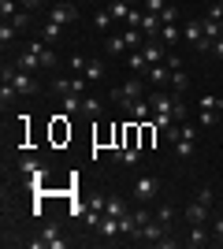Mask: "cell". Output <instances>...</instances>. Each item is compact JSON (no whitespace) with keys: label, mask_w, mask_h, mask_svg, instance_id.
I'll return each mask as SVG.
<instances>
[{"label":"cell","mask_w":223,"mask_h":249,"mask_svg":"<svg viewBox=\"0 0 223 249\" xmlns=\"http://www.w3.org/2000/svg\"><path fill=\"white\" fill-rule=\"evenodd\" d=\"M0 78L15 86V93H19V97H34L37 89H41L37 78H34V71H19L15 63H4V67H0Z\"/></svg>","instance_id":"1"},{"label":"cell","mask_w":223,"mask_h":249,"mask_svg":"<svg viewBox=\"0 0 223 249\" xmlns=\"http://www.w3.org/2000/svg\"><path fill=\"white\" fill-rule=\"evenodd\" d=\"M208 208H212V186H201V194L186 205V223H208Z\"/></svg>","instance_id":"2"},{"label":"cell","mask_w":223,"mask_h":249,"mask_svg":"<svg viewBox=\"0 0 223 249\" xmlns=\"http://www.w3.org/2000/svg\"><path fill=\"white\" fill-rule=\"evenodd\" d=\"M182 37H186L197 52H212V45H216V41H208V37H205V19H186Z\"/></svg>","instance_id":"3"},{"label":"cell","mask_w":223,"mask_h":249,"mask_svg":"<svg viewBox=\"0 0 223 249\" xmlns=\"http://www.w3.org/2000/svg\"><path fill=\"white\" fill-rule=\"evenodd\" d=\"M30 249H67V238H60V223L37 231V238H30Z\"/></svg>","instance_id":"4"},{"label":"cell","mask_w":223,"mask_h":249,"mask_svg":"<svg viewBox=\"0 0 223 249\" xmlns=\"http://www.w3.org/2000/svg\"><path fill=\"white\" fill-rule=\"evenodd\" d=\"M26 49L37 56V63H41L45 71H56V63H60V56H56V45H49L45 37H34V41H26Z\"/></svg>","instance_id":"5"},{"label":"cell","mask_w":223,"mask_h":249,"mask_svg":"<svg viewBox=\"0 0 223 249\" xmlns=\"http://www.w3.org/2000/svg\"><path fill=\"white\" fill-rule=\"evenodd\" d=\"M141 97H145V82H141V78H127L119 89H112V101H116L119 108L127 101H141Z\"/></svg>","instance_id":"6"},{"label":"cell","mask_w":223,"mask_h":249,"mask_svg":"<svg viewBox=\"0 0 223 249\" xmlns=\"http://www.w3.org/2000/svg\"><path fill=\"white\" fill-rule=\"evenodd\" d=\"M130 194H134V205H149V201L160 194V182L153 175H141V178H134V190H130Z\"/></svg>","instance_id":"7"},{"label":"cell","mask_w":223,"mask_h":249,"mask_svg":"<svg viewBox=\"0 0 223 249\" xmlns=\"http://www.w3.org/2000/svg\"><path fill=\"white\" fill-rule=\"evenodd\" d=\"M197 130H201V123H182L179 130V142H175V153L186 160V156H193V145H197Z\"/></svg>","instance_id":"8"},{"label":"cell","mask_w":223,"mask_h":249,"mask_svg":"<svg viewBox=\"0 0 223 249\" xmlns=\"http://www.w3.org/2000/svg\"><path fill=\"white\" fill-rule=\"evenodd\" d=\"M49 19L60 22V26H71V22H78V8H74L71 0H60V4L49 8Z\"/></svg>","instance_id":"9"},{"label":"cell","mask_w":223,"mask_h":249,"mask_svg":"<svg viewBox=\"0 0 223 249\" xmlns=\"http://www.w3.org/2000/svg\"><path fill=\"white\" fill-rule=\"evenodd\" d=\"M123 112L130 115V123H145V119H153V104H149V97H141V101H127Z\"/></svg>","instance_id":"10"},{"label":"cell","mask_w":223,"mask_h":249,"mask_svg":"<svg viewBox=\"0 0 223 249\" xmlns=\"http://www.w3.org/2000/svg\"><path fill=\"white\" fill-rule=\"evenodd\" d=\"M145 74H149V82L156 86V89L171 86V67H168V63H149V67H145Z\"/></svg>","instance_id":"11"},{"label":"cell","mask_w":223,"mask_h":249,"mask_svg":"<svg viewBox=\"0 0 223 249\" xmlns=\"http://www.w3.org/2000/svg\"><path fill=\"white\" fill-rule=\"evenodd\" d=\"M145 37H160V30H164V22H160L156 11H141V26H138Z\"/></svg>","instance_id":"12"},{"label":"cell","mask_w":223,"mask_h":249,"mask_svg":"<svg viewBox=\"0 0 223 249\" xmlns=\"http://www.w3.org/2000/svg\"><path fill=\"white\" fill-rule=\"evenodd\" d=\"M82 104H86V93H64L60 97V108H64V115H82Z\"/></svg>","instance_id":"13"},{"label":"cell","mask_w":223,"mask_h":249,"mask_svg":"<svg viewBox=\"0 0 223 249\" xmlns=\"http://www.w3.org/2000/svg\"><path fill=\"white\" fill-rule=\"evenodd\" d=\"M138 231H141L138 212H127V216H119V234H127V238H138Z\"/></svg>","instance_id":"14"},{"label":"cell","mask_w":223,"mask_h":249,"mask_svg":"<svg viewBox=\"0 0 223 249\" xmlns=\"http://www.w3.org/2000/svg\"><path fill=\"white\" fill-rule=\"evenodd\" d=\"M186 246H193V249L208 246V227H205V223H190V234H186Z\"/></svg>","instance_id":"15"},{"label":"cell","mask_w":223,"mask_h":249,"mask_svg":"<svg viewBox=\"0 0 223 249\" xmlns=\"http://www.w3.org/2000/svg\"><path fill=\"white\" fill-rule=\"evenodd\" d=\"M138 160H141V149H138V145H119V149H116V164L134 167Z\"/></svg>","instance_id":"16"},{"label":"cell","mask_w":223,"mask_h":249,"mask_svg":"<svg viewBox=\"0 0 223 249\" xmlns=\"http://www.w3.org/2000/svg\"><path fill=\"white\" fill-rule=\"evenodd\" d=\"M64 30H67V26H60V22H52V19H45V22H41V34H37V37H45L49 45H56L60 37H64Z\"/></svg>","instance_id":"17"},{"label":"cell","mask_w":223,"mask_h":249,"mask_svg":"<svg viewBox=\"0 0 223 249\" xmlns=\"http://www.w3.org/2000/svg\"><path fill=\"white\" fill-rule=\"evenodd\" d=\"M11 63H15L19 71H37V67H41V63H37V56H34L30 49H19V52H15V60H11Z\"/></svg>","instance_id":"18"},{"label":"cell","mask_w":223,"mask_h":249,"mask_svg":"<svg viewBox=\"0 0 223 249\" xmlns=\"http://www.w3.org/2000/svg\"><path fill=\"white\" fill-rule=\"evenodd\" d=\"M127 212H130V208H127V201H123V197H116V194H108V205H104V216H127Z\"/></svg>","instance_id":"19"},{"label":"cell","mask_w":223,"mask_h":249,"mask_svg":"<svg viewBox=\"0 0 223 249\" xmlns=\"http://www.w3.org/2000/svg\"><path fill=\"white\" fill-rule=\"evenodd\" d=\"M179 37H182V26H179V22H168V26L160 30V41L168 45V49H171V45H175V41H179Z\"/></svg>","instance_id":"20"},{"label":"cell","mask_w":223,"mask_h":249,"mask_svg":"<svg viewBox=\"0 0 223 249\" xmlns=\"http://www.w3.org/2000/svg\"><path fill=\"white\" fill-rule=\"evenodd\" d=\"M15 34H19V30H15V22H11V19L0 22V45H4V52H8V45L15 41Z\"/></svg>","instance_id":"21"},{"label":"cell","mask_w":223,"mask_h":249,"mask_svg":"<svg viewBox=\"0 0 223 249\" xmlns=\"http://www.w3.org/2000/svg\"><path fill=\"white\" fill-rule=\"evenodd\" d=\"M175 123H179V119H175V115H171V112H153V126H156L160 134H164L168 126H175Z\"/></svg>","instance_id":"22"},{"label":"cell","mask_w":223,"mask_h":249,"mask_svg":"<svg viewBox=\"0 0 223 249\" xmlns=\"http://www.w3.org/2000/svg\"><path fill=\"white\" fill-rule=\"evenodd\" d=\"M104 52L108 56H119V52H127V41H123V34H112L104 41Z\"/></svg>","instance_id":"23"},{"label":"cell","mask_w":223,"mask_h":249,"mask_svg":"<svg viewBox=\"0 0 223 249\" xmlns=\"http://www.w3.org/2000/svg\"><path fill=\"white\" fill-rule=\"evenodd\" d=\"M82 78H89V82H101L104 78V63H86V71H82Z\"/></svg>","instance_id":"24"},{"label":"cell","mask_w":223,"mask_h":249,"mask_svg":"<svg viewBox=\"0 0 223 249\" xmlns=\"http://www.w3.org/2000/svg\"><path fill=\"white\" fill-rule=\"evenodd\" d=\"M127 63H130V71H145V67H149L145 56H141V49H130L127 52Z\"/></svg>","instance_id":"25"},{"label":"cell","mask_w":223,"mask_h":249,"mask_svg":"<svg viewBox=\"0 0 223 249\" xmlns=\"http://www.w3.org/2000/svg\"><path fill=\"white\" fill-rule=\"evenodd\" d=\"M108 11H112V19H127V15H130V4H127V0H112Z\"/></svg>","instance_id":"26"},{"label":"cell","mask_w":223,"mask_h":249,"mask_svg":"<svg viewBox=\"0 0 223 249\" xmlns=\"http://www.w3.org/2000/svg\"><path fill=\"white\" fill-rule=\"evenodd\" d=\"M15 97H19V93H15V86H11V82L0 86V108H4V112H8V104L15 101Z\"/></svg>","instance_id":"27"},{"label":"cell","mask_w":223,"mask_h":249,"mask_svg":"<svg viewBox=\"0 0 223 249\" xmlns=\"http://www.w3.org/2000/svg\"><path fill=\"white\" fill-rule=\"evenodd\" d=\"M93 115H101V101H97V97H86V104H82V119H93Z\"/></svg>","instance_id":"28"},{"label":"cell","mask_w":223,"mask_h":249,"mask_svg":"<svg viewBox=\"0 0 223 249\" xmlns=\"http://www.w3.org/2000/svg\"><path fill=\"white\" fill-rule=\"evenodd\" d=\"M156 219L171 231V219H175V205H160V208H156Z\"/></svg>","instance_id":"29"},{"label":"cell","mask_w":223,"mask_h":249,"mask_svg":"<svg viewBox=\"0 0 223 249\" xmlns=\"http://www.w3.org/2000/svg\"><path fill=\"white\" fill-rule=\"evenodd\" d=\"M49 89H52L56 97H64V93H71V78H52V82H49Z\"/></svg>","instance_id":"30"},{"label":"cell","mask_w":223,"mask_h":249,"mask_svg":"<svg viewBox=\"0 0 223 249\" xmlns=\"http://www.w3.org/2000/svg\"><path fill=\"white\" fill-rule=\"evenodd\" d=\"M93 22H97V30H108V26H112L116 19H112V11L104 8V11H97V19H93Z\"/></svg>","instance_id":"31"},{"label":"cell","mask_w":223,"mask_h":249,"mask_svg":"<svg viewBox=\"0 0 223 249\" xmlns=\"http://www.w3.org/2000/svg\"><path fill=\"white\" fill-rule=\"evenodd\" d=\"M160 22H164V26H168V22H179V8H175V4H168V8L160 11Z\"/></svg>","instance_id":"32"},{"label":"cell","mask_w":223,"mask_h":249,"mask_svg":"<svg viewBox=\"0 0 223 249\" xmlns=\"http://www.w3.org/2000/svg\"><path fill=\"white\" fill-rule=\"evenodd\" d=\"M171 86H175V89H186V71H182V67L171 71Z\"/></svg>","instance_id":"33"},{"label":"cell","mask_w":223,"mask_h":249,"mask_svg":"<svg viewBox=\"0 0 223 249\" xmlns=\"http://www.w3.org/2000/svg\"><path fill=\"white\" fill-rule=\"evenodd\" d=\"M197 123H201V126H212L216 123V112H212V108H201V112H197Z\"/></svg>","instance_id":"34"},{"label":"cell","mask_w":223,"mask_h":249,"mask_svg":"<svg viewBox=\"0 0 223 249\" xmlns=\"http://www.w3.org/2000/svg\"><path fill=\"white\" fill-rule=\"evenodd\" d=\"M201 108H212V112H223V97H201Z\"/></svg>","instance_id":"35"},{"label":"cell","mask_w":223,"mask_h":249,"mask_svg":"<svg viewBox=\"0 0 223 249\" xmlns=\"http://www.w3.org/2000/svg\"><path fill=\"white\" fill-rule=\"evenodd\" d=\"M141 4H145V11H156V15L168 8V0H141Z\"/></svg>","instance_id":"36"},{"label":"cell","mask_w":223,"mask_h":249,"mask_svg":"<svg viewBox=\"0 0 223 249\" xmlns=\"http://www.w3.org/2000/svg\"><path fill=\"white\" fill-rule=\"evenodd\" d=\"M205 19H212V22H223V4H212V8H208V15H205Z\"/></svg>","instance_id":"37"},{"label":"cell","mask_w":223,"mask_h":249,"mask_svg":"<svg viewBox=\"0 0 223 249\" xmlns=\"http://www.w3.org/2000/svg\"><path fill=\"white\" fill-rule=\"evenodd\" d=\"M67 63H71V67H74V71H78V74H82V71H86V63H89V60H86V56H71V60H67Z\"/></svg>","instance_id":"38"},{"label":"cell","mask_w":223,"mask_h":249,"mask_svg":"<svg viewBox=\"0 0 223 249\" xmlns=\"http://www.w3.org/2000/svg\"><path fill=\"white\" fill-rule=\"evenodd\" d=\"M127 26H141V11H138V8H130V15H127Z\"/></svg>","instance_id":"39"},{"label":"cell","mask_w":223,"mask_h":249,"mask_svg":"<svg viewBox=\"0 0 223 249\" xmlns=\"http://www.w3.org/2000/svg\"><path fill=\"white\" fill-rule=\"evenodd\" d=\"M212 238H216V246H223V219H216V227H212Z\"/></svg>","instance_id":"40"},{"label":"cell","mask_w":223,"mask_h":249,"mask_svg":"<svg viewBox=\"0 0 223 249\" xmlns=\"http://www.w3.org/2000/svg\"><path fill=\"white\" fill-rule=\"evenodd\" d=\"M164 63H168L171 71H175V67H182V60H179V56H175V52H168V60H164Z\"/></svg>","instance_id":"41"},{"label":"cell","mask_w":223,"mask_h":249,"mask_svg":"<svg viewBox=\"0 0 223 249\" xmlns=\"http://www.w3.org/2000/svg\"><path fill=\"white\" fill-rule=\"evenodd\" d=\"M19 4H22L26 11H37V4H41V0H19Z\"/></svg>","instance_id":"42"},{"label":"cell","mask_w":223,"mask_h":249,"mask_svg":"<svg viewBox=\"0 0 223 249\" xmlns=\"http://www.w3.org/2000/svg\"><path fill=\"white\" fill-rule=\"evenodd\" d=\"M212 49H216V56H223V37H220V41L212 45Z\"/></svg>","instance_id":"43"},{"label":"cell","mask_w":223,"mask_h":249,"mask_svg":"<svg viewBox=\"0 0 223 249\" xmlns=\"http://www.w3.org/2000/svg\"><path fill=\"white\" fill-rule=\"evenodd\" d=\"M220 4H223V0H220Z\"/></svg>","instance_id":"44"}]
</instances>
